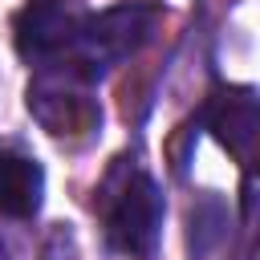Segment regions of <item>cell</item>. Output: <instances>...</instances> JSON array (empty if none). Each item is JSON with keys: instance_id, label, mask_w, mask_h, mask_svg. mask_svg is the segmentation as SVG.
<instances>
[{"instance_id": "1", "label": "cell", "mask_w": 260, "mask_h": 260, "mask_svg": "<svg viewBox=\"0 0 260 260\" xmlns=\"http://www.w3.org/2000/svg\"><path fill=\"white\" fill-rule=\"evenodd\" d=\"M102 215H106V236L110 244L130 256V260H154L158 240H162V219H167V203L158 183L130 167V171H114L106 183V199H102Z\"/></svg>"}, {"instance_id": "2", "label": "cell", "mask_w": 260, "mask_h": 260, "mask_svg": "<svg viewBox=\"0 0 260 260\" xmlns=\"http://www.w3.org/2000/svg\"><path fill=\"white\" fill-rule=\"evenodd\" d=\"M158 20H162V8L154 0H122L98 16H85L73 45L81 77H98L110 65H122L126 57H134L154 37Z\"/></svg>"}, {"instance_id": "3", "label": "cell", "mask_w": 260, "mask_h": 260, "mask_svg": "<svg viewBox=\"0 0 260 260\" xmlns=\"http://www.w3.org/2000/svg\"><path fill=\"white\" fill-rule=\"evenodd\" d=\"M77 32H81V16L65 0H32L16 12V24H12L16 53L37 65L69 53L77 45Z\"/></svg>"}, {"instance_id": "4", "label": "cell", "mask_w": 260, "mask_h": 260, "mask_svg": "<svg viewBox=\"0 0 260 260\" xmlns=\"http://www.w3.org/2000/svg\"><path fill=\"white\" fill-rule=\"evenodd\" d=\"M203 126L211 130V138L232 150L240 162H248L256 130H260V114H256V93L248 85H219L211 89V98L203 102Z\"/></svg>"}, {"instance_id": "5", "label": "cell", "mask_w": 260, "mask_h": 260, "mask_svg": "<svg viewBox=\"0 0 260 260\" xmlns=\"http://www.w3.org/2000/svg\"><path fill=\"white\" fill-rule=\"evenodd\" d=\"M45 203V167L28 154L0 150V215L32 219Z\"/></svg>"}, {"instance_id": "6", "label": "cell", "mask_w": 260, "mask_h": 260, "mask_svg": "<svg viewBox=\"0 0 260 260\" xmlns=\"http://www.w3.org/2000/svg\"><path fill=\"white\" fill-rule=\"evenodd\" d=\"M223 228H228V207H223V199L211 195V191L199 195L195 207H191V236H187V244H191V260H207V256L219 248Z\"/></svg>"}]
</instances>
